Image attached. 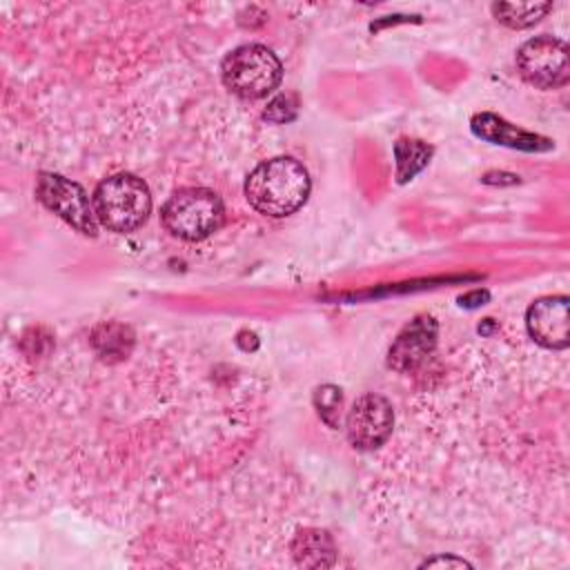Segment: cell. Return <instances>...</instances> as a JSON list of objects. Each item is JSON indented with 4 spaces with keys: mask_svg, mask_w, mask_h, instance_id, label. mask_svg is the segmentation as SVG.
Here are the masks:
<instances>
[{
    "mask_svg": "<svg viewBox=\"0 0 570 570\" xmlns=\"http://www.w3.org/2000/svg\"><path fill=\"white\" fill-rule=\"evenodd\" d=\"M309 196V174L292 156H276L256 165L245 180L247 203L263 216L294 214Z\"/></svg>",
    "mask_w": 570,
    "mask_h": 570,
    "instance_id": "obj_1",
    "label": "cell"
},
{
    "mask_svg": "<svg viewBox=\"0 0 570 570\" xmlns=\"http://www.w3.org/2000/svg\"><path fill=\"white\" fill-rule=\"evenodd\" d=\"M151 212V194L142 178L114 174L94 191V214L98 223L116 234L138 229Z\"/></svg>",
    "mask_w": 570,
    "mask_h": 570,
    "instance_id": "obj_2",
    "label": "cell"
},
{
    "mask_svg": "<svg viewBox=\"0 0 570 570\" xmlns=\"http://www.w3.org/2000/svg\"><path fill=\"white\" fill-rule=\"evenodd\" d=\"M223 85L245 100L272 94L283 78V65L265 45H243L229 51L220 65Z\"/></svg>",
    "mask_w": 570,
    "mask_h": 570,
    "instance_id": "obj_3",
    "label": "cell"
},
{
    "mask_svg": "<svg viewBox=\"0 0 570 570\" xmlns=\"http://www.w3.org/2000/svg\"><path fill=\"white\" fill-rule=\"evenodd\" d=\"M163 225L183 240H203L223 225L225 207L216 191L207 187H185L174 191L163 205Z\"/></svg>",
    "mask_w": 570,
    "mask_h": 570,
    "instance_id": "obj_4",
    "label": "cell"
},
{
    "mask_svg": "<svg viewBox=\"0 0 570 570\" xmlns=\"http://www.w3.org/2000/svg\"><path fill=\"white\" fill-rule=\"evenodd\" d=\"M517 67L525 82L539 89H557L568 82V47L552 36L525 40L517 51Z\"/></svg>",
    "mask_w": 570,
    "mask_h": 570,
    "instance_id": "obj_5",
    "label": "cell"
},
{
    "mask_svg": "<svg viewBox=\"0 0 570 570\" xmlns=\"http://www.w3.org/2000/svg\"><path fill=\"white\" fill-rule=\"evenodd\" d=\"M36 196L49 212L60 216L80 234L96 236V214L89 205L85 189L78 183L60 174L42 171L36 183Z\"/></svg>",
    "mask_w": 570,
    "mask_h": 570,
    "instance_id": "obj_6",
    "label": "cell"
},
{
    "mask_svg": "<svg viewBox=\"0 0 570 570\" xmlns=\"http://www.w3.org/2000/svg\"><path fill=\"white\" fill-rule=\"evenodd\" d=\"M394 428V412L385 396L381 394H363L354 401L352 410L347 412L345 432L347 441L356 450H376L381 448Z\"/></svg>",
    "mask_w": 570,
    "mask_h": 570,
    "instance_id": "obj_7",
    "label": "cell"
},
{
    "mask_svg": "<svg viewBox=\"0 0 570 570\" xmlns=\"http://www.w3.org/2000/svg\"><path fill=\"white\" fill-rule=\"evenodd\" d=\"M525 327L534 343L548 350H563L570 341L568 296H543L525 312Z\"/></svg>",
    "mask_w": 570,
    "mask_h": 570,
    "instance_id": "obj_8",
    "label": "cell"
},
{
    "mask_svg": "<svg viewBox=\"0 0 570 570\" xmlns=\"http://www.w3.org/2000/svg\"><path fill=\"white\" fill-rule=\"evenodd\" d=\"M436 345V321L432 316H416L394 338L387 352V365L396 372L416 370Z\"/></svg>",
    "mask_w": 570,
    "mask_h": 570,
    "instance_id": "obj_9",
    "label": "cell"
},
{
    "mask_svg": "<svg viewBox=\"0 0 570 570\" xmlns=\"http://www.w3.org/2000/svg\"><path fill=\"white\" fill-rule=\"evenodd\" d=\"M472 134L481 140L494 142V145H505L512 149H521V151H548L552 149V140L532 131H525L517 125H510L508 120H503L497 114H476L470 120Z\"/></svg>",
    "mask_w": 570,
    "mask_h": 570,
    "instance_id": "obj_10",
    "label": "cell"
},
{
    "mask_svg": "<svg viewBox=\"0 0 570 570\" xmlns=\"http://www.w3.org/2000/svg\"><path fill=\"white\" fill-rule=\"evenodd\" d=\"M294 561L303 568H330L336 559V546L332 537L321 528L298 530L292 541Z\"/></svg>",
    "mask_w": 570,
    "mask_h": 570,
    "instance_id": "obj_11",
    "label": "cell"
},
{
    "mask_svg": "<svg viewBox=\"0 0 570 570\" xmlns=\"http://www.w3.org/2000/svg\"><path fill=\"white\" fill-rule=\"evenodd\" d=\"M552 9L550 2H499L492 4V13L499 22L512 29H523L543 18Z\"/></svg>",
    "mask_w": 570,
    "mask_h": 570,
    "instance_id": "obj_12",
    "label": "cell"
},
{
    "mask_svg": "<svg viewBox=\"0 0 570 570\" xmlns=\"http://www.w3.org/2000/svg\"><path fill=\"white\" fill-rule=\"evenodd\" d=\"M394 156H396V178L399 183H407L416 171H421L428 165L432 156V147L421 140L401 138L394 145Z\"/></svg>",
    "mask_w": 570,
    "mask_h": 570,
    "instance_id": "obj_13",
    "label": "cell"
},
{
    "mask_svg": "<svg viewBox=\"0 0 570 570\" xmlns=\"http://www.w3.org/2000/svg\"><path fill=\"white\" fill-rule=\"evenodd\" d=\"M314 405L318 410V416L330 425V428H338V419H341V405H343V394L336 385H321L314 392Z\"/></svg>",
    "mask_w": 570,
    "mask_h": 570,
    "instance_id": "obj_14",
    "label": "cell"
},
{
    "mask_svg": "<svg viewBox=\"0 0 570 570\" xmlns=\"http://www.w3.org/2000/svg\"><path fill=\"white\" fill-rule=\"evenodd\" d=\"M436 566H450V568H470V563L465 559H459V557H432V559H425L421 563V568H436Z\"/></svg>",
    "mask_w": 570,
    "mask_h": 570,
    "instance_id": "obj_15",
    "label": "cell"
}]
</instances>
